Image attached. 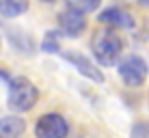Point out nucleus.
<instances>
[{
    "mask_svg": "<svg viewBox=\"0 0 149 138\" xmlns=\"http://www.w3.org/2000/svg\"><path fill=\"white\" fill-rule=\"evenodd\" d=\"M24 132H26V121L22 117L9 114L0 119V138H19Z\"/></svg>",
    "mask_w": 149,
    "mask_h": 138,
    "instance_id": "nucleus-8",
    "label": "nucleus"
},
{
    "mask_svg": "<svg viewBox=\"0 0 149 138\" xmlns=\"http://www.w3.org/2000/svg\"><path fill=\"white\" fill-rule=\"evenodd\" d=\"M132 138H149V123L141 121L132 127Z\"/></svg>",
    "mask_w": 149,
    "mask_h": 138,
    "instance_id": "nucleus-12",
    "label": "nucleus"
},
{
    "mask_svg": "<svg viewBox=\"0 0 149 138\" xmlns=\"http://www.w3.org/2000/svg\"><path fill=\"white\" fill-rule=\"evenodd\" d=\"M41 48H43V52H61L58 48V33H48L43 39V43H41Z\"/></svg>",
    "mask_w": 149,
    "mask_h": 138,
    "instance_id": "nucleus-11",
    "label": "nucleus"
},
{
    "mask_svg": "<svg viewBox=\"0 0 149 138\" xmlns=\"http://www.w3.org/2000/svg\"><path fill=\"white\" fill-rule=\"evenodd\" d=\"M67 132H69L67 121L56 112H48V114L39 117L37 125H35L37 138H65Z\"/></svg>",
    "mask_w": 149,
    "mask_h": 138,
    "instance_id": "nucleus-3",
    "label": "nucleus"
},
{
    "mask_svg": "<svg viewBox=\"0 0 149 138\" xmlns=\"http://www.w3.org/2000/svg\"><path fill=\"white\" fill-rule=\"evenodd\" d=\"M91 52L100 65H115L123 52V41L112 28H102L91 39Z\"/></svg>",
    "mask_w": 149,
    "mask_h": 138,
    "instance_id": "nucleus-1",
    "label": "nucleus"
},
{
    "mask_svg": "<svg viewBox=\"0 0 149 138\" xmlns=\"http://www.w3.org/2000/svg\"><path fill=\"white\" fill-rule=\"evenodd\" d=\"M28 11V0H0V15L2 17H17Z\"/></svg>",
    "mask_w": 149,
    "mask_h": 138,
    "instance_id": "nucleus-9",
    "label": "nucleus"
},
{
    "mask_svg": "<svg viewBox=\"0 0 149 138\" xmlns=\"http://www.w3.org/2000/svg\"><path fill=\"white\" fill-rule=\"evenodd\" d=\"M97 19H100L102 24H106V26H110V28H132V26H134L132 15L127 11H123V9H119V7L104 9Z\"/></svg>",
    "mask_w": 149,
    "mask_h": 138,
    "instance_id": "nucleus-6",
    "label": "nucleus"
},
{
    "mask_svg": "<svg viewBox=\"0 0 149 138\" xmlns=\"http://www.w3.org/2000/svg\"><path fill=\"white\" fill-rule=\"evenodd\" d=\"M65 2H67V9H71V11L84 15V13L95 11V9L100 7L102 0H65Z\"/></svg>",
    "mask_w": 149,
    "mask_h": 138,
    "instance_id": "nucleus-10",
    "label": "nucleus"
},
{
    "mask_svg": "<svg viewBox=\"0 0 149 138\" xmlns=\"http://www.w3.org/2000/svg\"><path fill=\"white\" fill-rule=\"evenodd\" d=\"M39 99V91L37 86L30 82L28 78L24 76H17L9 82V97H7V104L13 112H28L35 108Z\"/></svg>",
    "mask_w": 149,
    "mask_h": 138,
    "instance_id": "nucleus-2",
    "label": "nucleus"
},
{
    "mask_svg": "<svg viewBox=\"0 0 149 138\" xmlns=\"http://www.w3.org/2000/svg\"><path fill=\"white\" fill-rule=\"evenodd\" d=\"M138 2H141L143 7H149V0H138Z\"/></svg>",
    "mask_w": 149,
    "mask_h": 138,
    "instance_id": "nucleus-13",
    "label": "nucleus"
},
{
    "mask_svg": "<svg viewBox=\"0 0 149 138\" xmlns=\"http://www.w3.org/2000/svg\"><path fill=\"white\" fill-rule=\"evenodd\" d=\"M58 24H61V30H63L67 37H78L82 30L86 28V19H84V15L71 11V9H67V11L61 13Z\"/></svg>",
    "mask_w": 149,
    "mask_h": 138,
    "instance_id": "nucleus-7",
    "label": "nucleus"
},
{
    "mask_svg": "<svg viewBox=\"0 0 149 138\" xmlns=\"http://www.w3.org/2000/svg\"><path fill=\"white\" fill-rule=\"evenodd\" d=\"M119 76L127 86H141L147 78V63L141 56H127L119 63Z\"/></svg>",
    "mask_w": 149,
    "mask_h": 138,
    "instance_id": "nucleus-4",
    "label": "nucleus"
},
{
    "mask_svg": "<svg viewBox=\"0 0 149 138\" xmlns=\"http://www.w3.org/2000/svg\"><path fill=\"white\" fill-rule=\"evenodd\" d=\"M61 56H63L67 63H71L76 69L80 71L84 78H89V80H93V82H104V74H102L100 69L95 67L93 63H91L86 56H82V54H78V52H74V50H61L58 52Z\"/></svg>",
    "mask_w": 149,
    "mask_h": 138,
    "instance_id": "nucleus-5",
    "label": "nucleus"
},
{
    "mask_svg": "<svg viewBox=\"0 0 149 138\" xmlns=\"http://www.w3.org/2000/svg\"><path fill=\"white\" fill-rule=\"evenodd\" d=\"M39 2H54V0H39Z\"/></svg>",
    "mask_w": 149,
    "mask_h": 138,
    "instance_id": "nucleus-14",
    "label": "nucleus"
}]
</instances>
